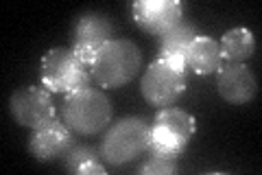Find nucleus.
<instances>
[{"mask_svg":"<svg viewBox=\"0 0 262 175\" xmlns=\"http://www.w3.org/2000/svg\"><path fill=\"white\" fill-rule=\"evenodd\" d=\"M144 155H146L144 162L136 169L138 175H173V173H177V158L175 155H166L162 151H155L151 147Z\"/></svg>","mask_w":262,"mask_h":175,"instance_id":"nucleus-15","label":"nucleus"},{"mask_svg":"<svg viewBox=\"0 0 262 175\" xmlns=\"http://www.w3.org/2000/svg\"><path fill=\"white\" fill-rule=\"evenodd\" d=\"M92 81L90 68L72 48H51L42 60V86L53 94H70L88 88Z\"/></svg>","mask_w":262,"mask_h":175,"instance_id":"nucleus-4","label":"nucleus"},{"mask_svg":"<svg viewBox=\"0 0 262 175\" xmlns=\"http://www.w3.org/2000/svg\"><path fill=\"white\" fill-rule=\"evenodd\" d=\"M9 112L15 119V123H18L20 127H27V129H37V127H42L44 123L53 121L57 116L51 92H48L44 86L42 88L39 86L18 88L11 94Z\"/></svg>","mask_w":262,"mask_h":175,"instance_id":"nucleus-7","label":"nucleus"},{"mask_svg":"<svg viewBox=\"0 0 262 175\" xmlns=\"http://www.w3.org/2000/svg\"><path fill=\"white\" fill-rule=\"evenodd\" d=\"M199 35L194 29V24L182 20L173 27L170 31H166L164 35H160V57L158 60H166V57H186L188 46L192 44V40Z\"/></svg>","mask_w":262,"mask_h":175,"instance_id":"nucleus-14","label":"nucleus"},{"mask_svg":"<svg viewBox=\"0 0 262 175\" xmlns=\"http://www.w3.org/2000/svg\"><path fill=\"white\" fill-rule=\"evenodd\" d=\"M196 123L182 107H162L151 123V149L166 155H175L184 151L194 136Z\"/></svg>","mask_w":262,"mask_h":175,"instance_id":"nucleus-5","label":"nucleus"},{"mask_svg":"<svg viewBox=\"0 0 262 175\" xmlns=\"http://www.w3.org/2000/svg\"><path fill=\"white\" fill-rule=\"evenodd\" d=\"M186 77L188 74L175 70L168 62L155 60L142 72L140 79L142 96L155 107L175 105L186 92Z\"/></svg>","mask_w":262,"mask_h":175,"instance_id":"nucleus-6","label":"nucleus"},{"mask_svg":"<svg viewBox=\"0 0 262 175\" xmlns=\"http://www.w3.org/2000/svg\"><path fill=\"white\" fill-rule=\"evenodd\" d=\"M142 68V53L131 40L114 37L96 53L90 74L98 88H122Z\"/></svg>","mask_w":262,"mask_h":175,"instance_id":"nucleus-2","label":"nucleus"},{"mask_svg":"<svg viewBox=\"0 0 262 175\" xmlns=\"http://www.w3.org/2000/svg\"><path fill=\"white\" fill-rule=\"evenodd\" d=\"M216 90L227 103L245 105L258 94V79L245 64H225L219 70Z\"/></svg>","mask_w":262,"mask_h":175,"instance_id":"nucleus-11","label":"nucleus"},{"mask_svg":"<svg viewBox=\"0 0 262 175\" xmlns=\"http://www.w3.org/2000/svg\"><path fill=\"white\" fill-rule=\"evenodd\" d=\"M114 119V110L107 94L96 88H81L63 96L61 121L81 136H94L107 129Z\"/></svg>","mask_w":262,"mask_h":175,"instance_id":"nucleus-1","label":"nucleus"},{"mask_svg":"<svg viewBox=\"0 0 262 175\" xmlns=\"http://www.w3.org/2000/svg\"><path fill=\"white\" fill-rule=\"evenodd\" d=\"M151 147V125L138 116H127L112 125L101 143V160L122 166L144 155Z\"/></svg>","mask_w":262,"mask_h":175,"instance_id":"nucleus-3","label":"nucleus"},{"mask_svg":"<svg viewBox=\"0 0 262 175\" xmlns=\"http://www.w3.org/2000/svg\"><path fill=\"white\" fill-rule=\"evenodd\" d=\"M221 57L227 64H245L256 53V37L249 29H229L221 37Z\"/></svg>","mask_w":262,"mask_h":175,"instance_id":"nucleus-13","label":"nucleus"},{"mask_svg":"<svg viewBox=\"0 0 262 175\" xmlns=\"http://www.w3.org/2000/svg\"><path fill=\"white\" fill-rule=\"evenodd\" d=\"M186 60H188V68L194 74H203V77L212 72H219L221 66H223L219 42L208 35H196L192 40V44L188 46Z\"/></svg>","mask_w":262,"mask_h":175,"instance_id":"nucleus-12","label":"nucleus"},{"mask_svg":"<svg viewBox=\"0 0 262 175\" xmlns=\"http://www.w3.org/2000/svg\"><path fill=\"white\" fill-rule=\"evenodd\" d=\"M75 143H77L75 131L55 116L53 121L44 123L42 127L33 129L29 138V151L37 162H53V160H61L66 151Z\"/></svg>","mask_w":262,"mask_h":175,"instance_id":"nucleus-10","label":"nucleus"},{"mask_svg":"<svg viewBox=\"0 0 262 175\" xmlns=\"http://www.w3.org/2000/svg\"><path fill=\"white\" fill-rule=\"evenodd\" d=\"M131 15L142 31L164 35L184 20V5L179 0H138L131 5Z\"/></svg>","mask_w":262,"mask_h":175,"instance_id":"nucleus-9","label":"nucleus"},{"mask_svg":"<svg viewBox=\"0 0 262 175\" xmlns=\"http://www.w3.org/2000/svg\"><path fill=\"white\" fill-rule=\"evenodd\" d=\"M105 173H107V169H105V164L101 160H90L85 164H81L77 171V175H105Z\"/></svg>","mask_w":262,"mask_h":175,"instance_id":"nucleus-17","label":"nucleus"},{"mask_svg":"<svg viewBox=\"0 0 262 175\" xmlns=\"http://www.w3.org/2000/svg\"><path fill=\"white\" fill-rule=\"evenodd\" d=\"M90 160H101V151H96V149L90 147V145H81V143H75L61 158L63 169L68 173H77L79 166L90 162Z\"/></svg>","mask_w":262,"mask_h":175,"instance_id":"nucleus-16","label":"nucleus"},{"mask_svg":"<svg viewBox=\"0 0 262 175\" xmlns=\"http://www.w3.org/2000/svg\"><path fill=\"white\" fill-rule=\"evenodd\" d=\"M110 40H114V27L105 13L85 11L79 15L75 27H72V51L83 60L88 68L94 62L96 53Z\"/></svg>","mask_w":262,"mask_h":175,"instance_id":"nucleus-8","label":"nucleus"}]
</instances>
